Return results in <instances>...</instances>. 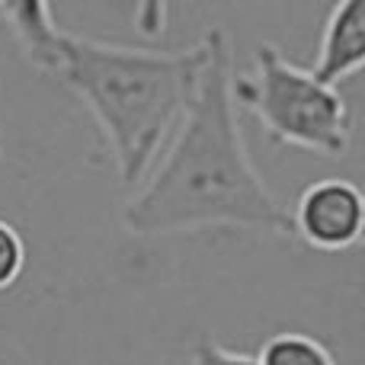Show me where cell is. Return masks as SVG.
Segmentation results:
<instances>
[{
    "mask_svg": "<svg viewBox=\"0 0 365 365\" xmlns=\"http://www.w3.org/2000/svg\"><path fill=\"white\" fill-rule=\"evenodd\" d=\"M231 93L279 145L302 148L317 158L346 154L353 115L340 90L289 61L276 45L263 42L253 48L250 71H234Z\"/></svg>",
    "mask_w": 365,
    "mask_h": 365,
    "instance_id": "obj_3",
    "label": "cell"
},
{
    "mask_svg": "<svg viewBox=\"0 0 365 365\" xmlns=\"http://www.w3.org/2000/svg\"><path fill=\"white\" fill-rule=\"evenodd\" d=\"M365 64V0H343L330 10L321 32V48L311 74L336 87L356 77Z\"/></svg>",
    "mask_w": 365,
    "mask_h": 365,
    "instance_id": "obj_5",
    "label": "cell"
},
{
    "mask_svg": "<svg viewBox=\"0 0 365 365\" xmlns=\"http://www.w3.org/2000/svg\"><path fill=\"white\" fill-rule=\"evenodd\" d=\"M23 55L58 77L96 119L115 158L119 182L132 192L170 141L199 83L205 36L186 51H154L71 36L45 4H0Z\"/></svg>",
    "mask_w": 365,
    "mask_h": 365,
    "instance_id": "obj_2",
    "label": "cell"
},
{
    "mask_svg": "<svg viewBox=\"0 0 365 365\" xmlns=\"http://www.w3.org/2000/svg\"><path fill=\"white\" fill-rule=\"evenodd\" d=\"M253 359L257 365H336V356L330 353L327 343L298 330L272 334Z\"/></svg>",
    "mask_w": 365,
    "mask_h": 365,
    "instance_id": "obj_6",
    "label": "cell"
},
{
    "mask_svg": "<svg viewBox=\"0 0 365 365\" xmlns=\"http://www.w3.org/2000/svg\"><path fill=\"white\" fill-rule=\"evenodd\" d=\"M0 158H4V135H0Z\"/></svg>",
    "mask_w": 365,
    "mask_h": 365,
    "instance_id": "obj_9",
    "label": "cell"
},
{
    "mask_svg": "<svg viewBox=\"0 0 365 365\" xmlns=\"http://www.w3.org/2000/svg\"><path fill=\"white\" fill-rule=\"evenodd\" d=\"M189 365H257L250 353H237V349L221 346L218 340H199L192 346V359Z\"/></svg>",
    "mask_w": 365,
    "mask_h": 365,
    "instance_id": "obj_8",
    "label": "cell"
},
{
    "mask_svg": "<svg viewBox=\"0 0 365 365\" xmlns=\"http://www.w3.org/2000/svg\"><path fill=\"white\" fill-rule=\"evenodd\" d=\"M26 269V244L23 234L16 231V225H10L6 218H0V292H6L10 285H16V279Z\"/></svg>",
    "mask_w": 365,
    "mask_h": 365,
    "instance_id": "obj_7",
    "label": "cell"
},
{
    "mask_svg": "<svg viewBox=\"0 0 365 365\" xmlns=\"http://www.w3.org/2000/svg\"><path fill=\"white\" fill-rule=\"evenodd\" d=\"M292 234L311 250L343 253L359 244L365 227V199L359 186L340 177L317 180L302 189L295 208L289 212Z\"/></svg>",
    "mask_w": 365,
    "mask_h": 365,
    "instance_id": "obj_4",
    "label": "cell"
},
{
    "mask_svg": "<svg viewBox=\"0 0 365 365\" xmlns=\"http://www.w3.org/2000/svg\"><path fill=\"white\" fill-rule=\"evenodd\" d=\"M208 55L180 125L138 189L122 205L132 234H182L244 227L292 234L289 212L247 154L231 93L234 51L225 29L205 32Z\"/></svg>",
    "mask_w": 365,
    "mask_h": 365,
    "instance_id": "obj_1",
    "label": "cell"
}]
</instances>
